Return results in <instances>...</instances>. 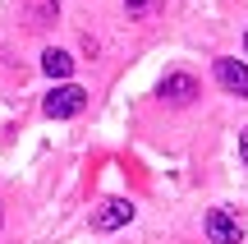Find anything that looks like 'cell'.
Instances as JSON below:
<instances>
[{
    "instance_id": "cell-8",
    "label": "cell",
    "mask_w": 248,
    "mask_h": 244,
    "mask_svg": "<svg viewBox=\"0 0 248 244\" xmlns=\"http://www.w3.org/2000/svg\"><path fill=\"white\" fill-rule=\"evenodd\" d=\"M239 157H244V166H248V129L239 134Z\"/></svg>"
},
{
    "instance_id": "cell-6",
    "label": "cell",
    "mask_w": 248,
    "mask_h": 244,
    "mask_svg": "<svg viewBox=\"0 0 248 244\" xmlns=\"http://www.w3.org/2000/svg\"><path fill=\"white\" fill-rule=\"evenodd\" d=\"M42 69L51 74V79H69V74H74V55H69V51H55V46H51V51L42 55Z\"/></svg>"
},
{
    "instance_id": "cell-9",
    "label": "cell",
    "mask_w": 248,
    "mask_h": 244,
    "mask_svg": "<svg viewBox=\"0 0 248 244\" xmlns=\"http://www.w3.org/2000/svg\"><path fill=\"white\" fill-rule=\"evenodd\" d=\"M244 46H248V37H244Z\"/></svg>"
},
{
    "instance_id": "cell-5",
    "label": "cell",
    "mask_w": 248,
    "mask_h": 244,
    "mask_svg": "<svg viewBox=\"0 0 248 244\" xmlns=\"http://www.w3.org/2000/svg\"><path fill=\"white\" fill-rule=\"evenodd\" d=\"M161 97H166L170 106H188V101L198 97L193 74H166V79H161Z\"/></svg>"
},
{
    "instance_id": "cell-4",
    "label": "cell",
    "mask_w": 248,
    "mask_h": 244,
    "mask_svg": "<svg viewBox=\"0 0 248 244\" xmlns=\"http://www.w3.org/2000/svg\"><path fill=\"white\" fill-rule=\"evenodd\" d=\"M207 240H212V244H239L244 240L239 235V221H234L225 208H212V212H207Z\"/></svg>"
},
{
    "instance_id": "cell-1",
    "label": "cell",
    "mask_w": 248,
    "mask_h": 244,
    "mask_svg": "<svg viewBox=\"0 0 248 244\" xmlns=\"http://www.w3.org/2000/svg\"><path fill=\"white\" fill-rule=\"evenodd\" d=\"M83 106H88V92H83L78 83H60V88H51V92H46V101H42V111L51 120H74Z\"/></svg>"
},
{
    "instance_id": "cell-2",
    "label": "cell",
    "mask_w": 248,
    "mask_h": 244,
    "mask_svg": "<svg viewBox=\"0 0 248 244\" xmlns=\"http://www.w3.org/2000/svg\"><path fill=\"white\" fill-rule=\"evenodd\" d=\"M212 69H216V83H221L225 92H234V97H248V65H244V60H230V55H221Z\"/></svg>"
},
{
    "instance_id": "cell-3",
    "label": "cell",
    "mask_w": 248,
    "mask_h": 244,
    "mask_svg": "<svg viewBox=\"0 0 248 244\" xmlns=\"http://www.w3.org/2000/svg\"><path fill=\"white\" fill-rule=\"evenodd\" d=\"M129 221H133V203L129 198H106L92 212V226L97 230H120V226H129Z\"/></svg>"
},
{
    "instance_id": "cell-7",
    "label": "cell",
    "mask_w": 248,
    "mask_h": 244,
    "mask_svg": "<svg viewBox=\"0 0 248 244\" xmlns=\"http://www.w3.org/2000/svg\"><path fill=\"white\" fill-rule=\"evenodd\" d=\"M124 9L129 14H142V9H152V0H124Z\"/></svg>"
}]
</instances>
